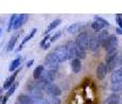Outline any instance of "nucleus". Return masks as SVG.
Segmentation results:
<instances>
[{
  "mask_svg": "<svg viewBox=\"0 0 122 104\" xmlns=\"http://www.w3.org/2000/svg\"><path fill=\"white\" fill-rule=\"evenodd\" d=\"M110 80H111V83H116V82L122 81V67L115 69L112 72H111Z\"/></svg>",
  "mask_w": 122,
  "mask_h": 104,
  "instance_id": "obj_13",
  "label": "nucleus"
},
{
  "mask_svg": "<svg viewBox=\"0 0 122 104\" xmlns=\"http://www.w3.org/2000/svg\"><path fill=\"white\" fill-rule=\"evenodd\" d=\"M20 71H21V67H20L18 70H16L15 72H14V74L11 75V76H10L9 78H6V81L4 82V86H3V89H10V87H11L12 85H14V83L16 82L15 80H16V76H17V74H18V72Z\"/></svg>",
  "mask_w": 122,
  "mask_h": 104,
  "instance_id": "obj_11",
  "label": "nucleus"
},
{
  "mask_svg": "<svg viewBox=\"0 0 122 104\" xmlns=\"http://www.w3.org/2000/svg\"><path fill=\"white\" fill-rule=\"evenodd\" d=\"M56 77V70H45L44 71V74L42 76V80L43 82H45L46 85H49V83H54V80Z\"/></svg>",
  "mask_w": 122,
  "mask_h": 104,
  "instance_id": "obj_4",
  "label": "nucleus"
},
{
  "mask_svg": "<svg viewBox=\"0 0 122 104\" xmlns=\"http://www.w3.org/2000/svg\"><path fill=\"white\" fill-rule=\"evenodd\" d=\"M33 102H34V99L29 94H20L17 97V103H20V104H33Z\"/></svg>",
  "mask_w": 122,
  "mask_h": 104,
  "instance_id": "obj_17",
  "label": "nucleus"
},
{
  "mask_svg": "<svg viewBox=\"0 0 122 104\" xmlns=\"http://www.w3.org/2000/svg\"><path fill=\"white\" fill-rule=\"evenodd\" d=\"M60 36H61V32L59 31V32H56V33H55V36H53L51 38H50V43H53V42H55L57 38H60Z\"/></svg>",
  "mask_w": 122,
  "mask_h": 104,
  "instance_id": "obj_34",
  "label": "nucleus"
},
{
  "mask_svg": "<svg viewBox=\"0 0 122 104\" xmlns=\"http://www.w3.org/2000/svg\"><path fill=\"white\" fill-rule=\"evenodd\" d=\"M98 40H99V43L101 44V47H103L105 43H106V40L110 38V33L107 32V29H104V31H101V32L98 34Z\"/></svg>",
  "mask_w": 122,
  "mask_h": 104,
  "instance_id": "obj_20",
  "label": "nucleus"
},
{
  "mask_svg": "<svg viewBox=\"0 0 122 104\" xmlns=\"http://www.w3.org/2000/svg\"><path fill=\"white\" fill-rule=\"evenodd\" d=\"M90 27H92V29L95 31V32H98V33H100L101 31H104V28H105L100 22H98V21H93V22L90 23Z\"/></svg>",
  "mask_w": 122,
  "mask_h": 104,
  "instance_id": "obj_24",
  "label": "nucleus"
},
{
  "mask_svg": "<svg viewBox=\"0 0 122 104\" xmlns=\"http://www.w3.org/2000/svg\"><path fill=\"white\" fill-rule=\"evenodd\" d=\"M117 44H118L117 37H116V36H110V38L106 40V43H105L103 47L106 49V51H110V50L117 49Z\"/></svg>",
  "mask_w": 122,
  "mask_h": 104,
  "instance_id": "obj_9",
  "label": "nucleus"
},
{
  "mask_svg": "<svg viewBox=\"0 0 122 104\" xmlns=\"http://www.w3.org/2000/svg\"><path fill=\"white\" fill-rule=\"evenodd\" d=\"M121 17H122V14H121Z\"/></svg>",
  "mask_w": 122,
  "mask_h": 104,
  "instance_id": "obj_43",
  "label": "nucleus"
},
{
  "mask_svg": "<svg viewBox=\"0 0 122 104\" xmlns=\"http://www.w3.org/2000/svg\"><path fill=\"white\" fill-rule=\"evenodd\" d=\"M21 62H22V58H16L11 61V64L9 65V71L10 72H15L16 70H18L20 67H21Z\"/></svg>",
  "mask_w": 122,
  "mask_h": 104,
  "instance_id": "obj_16",
  "label": "nucleus"
},
{
  "mask_svg": "<svg viewBox=\"0 0 122 104\" xmlns=\"http://www.w3.org/2000/svg\"><path fill=\"white\" fill-rule=\"evenodd\" d=\"M116 22H117V27H120L121 29H122V17H121V15H117L116 16Z\"/></svg>",
  "mask_w": 122,
  "mask_h": 104,
  "instance_id": "obj_35",
  "label": "nucleus"
},
{
  "mask_svg": "<svg viewBox=\"0 0 122 104\" xmlns=\"http://www.w3.org/2000/svg\"><path fill=\"white\" fill-rule=\"evenodd\" d=\"M0 34H1V27H0Z\"/></svg>",
  "mask_w": 122,
  "mask_h": 104,
  "instance_id": "obj_41",
  "label": "nucleus"
},
{
  "mask_svg": "<svg viewBox=\"0 0 122 104\" xmlns=\"http://www.w3.org/2000/svg\"><path fill=\"white\" fill-rule=\"evenodd\" d=\"M6 102H7V97L5 96V97L3 98V102H1V104H6Z\"/></svg>",
  "mask_w": 122,
  "mask_h": 104,
  "instance_id": "obj_39",
  "label": "nucleus"
},
{
  "mask_svg": "<svg viewBox=\"0 0 122 104\" xmlns=\"http://www.w3.org/2000/svg\"><path fill=\"white\" fill-rule=\"evenodd\" d=\"M66 47H67V50H68V60H73L77 58V44L75 40H68L66 43Z\"/></svg>",
  "mask_w": 122,
  "mask_h": 104,
  "instance_id": "obj_7",
  "label": "nucleus"
},
{
  "mask_svg": "<svg viewBox=\"0 0 122 104\" xmlns=\"http://www.w3.org/2000/svg\"><path fill=\"white\" fill-rule=\"evenodd\" d=\"M71 70H72L73 74H78V72H81V70H82V62H81L79 59H73V60H71Z\"/></svg>",
  "mask_w": 122,
  "mask_h": 104,
  "instance_id": "obj_15",
  "label": "nucleus"
},
{
  "mask_svg": "<svg viewBox=\"0 0 122 104\" xmlns=\"http://www.w3.org/2000/svg\"><path fill=\"white\" fill-rule=\"evenodd\" d=\"M122 67V53H117V69Z\"/></svg>",
  "mask_w": 122,
  "mask_h": 104,
  "instance_id": "obj_33",
  "label": "nucleus"
},
{
  "mask_svg": "<svg viewBox=\"0 0 122 104\" xmlns=\"http://www.w3.org/2000/svg\"><path fill=\"white\" fill-rule=\"evenodd\" d=\"M16 104H20V103H16Z\"/></svg>",
  "mask_w": 122,
  "mask_h": 104,
  "instance_id": "obj_44",
  "label": "nucleus"
},
{
  "mask_svg": "<svg viewBox=\"0 0 122 104\" xmlns=\"http://www.w3.org/2000/svg\"><path fill=\"white\" fill-rule=\"evenodd\" d=\"M118 104H122V100H120V103H118Z\"/></svg>",
  "mask_w": 122,
  "mask_h": 104,
  "instance_id": "obj_42",
  "label": "nucleus"
},
{
  "mask_svg": "<svg viewBox=\"0 0 122 104\" xmlns=\"http://www.w3.org/2000/svg\"><path fill=\"white\" fill-rule=\"evenodd\" d=\"M120 96L117 93H111V94L104 100V104H118L120 103Z\"/></svg>",
  "mask_w": 122,
  "mask_h": 104,
  "instance_id": "obj_21",
  "label": "nucleus"
},
{
  "mask_svg": "<svg viewBox=\"0 0 122 104\" xmlns=\"http://www.w3.org/2000/svg\"><path fill=\"white\" fill-rule=\"evenodd\" d=\"M53 53L56 55V58L59 59L60 62H64V61L68 60V50H67L66 44H64V45H57V47L54 49Z\"/></svg>",
  "mask_w": 122,
  "mask_h": 104,
  "instance_id": "obj_2",
  "label": "nucleus"
},
{
  "mask_svg": "<svg viewBox=\"0 0 122 104\" xmlns=\"http://www.w3.org/2000/svg\"><path fill=\"white\" fill-rule=\"evenodd\" d=\"M116 34H117V36L122 34V29H121L120 27H116Z\"/></svg>",
  "mask_w": 122,
  "mask_h": 104,
  "instance_id": "obj_37",
  "label": "nucleus"
},
{
  "mask_svg": "<svg viewBox=\"0 0 122 104\" xmlns=\"http://www.w3.org/2000/svg\"><path fill=\"white\" fill-rule=\"evenodd\" d=\"M1 92H3V88H0V96H1Z\"/></svg>",
  "mask_w": 122,
  "mask_h": 104,
  "instance_id": "obj_40",
  "label": "nucleus"
},
{
  "mask_svg": "<svg viewBox=\"0 0 122 104\" xmlns=\"http://www.w3.org/2000/svg\"><path fill=\"white\" fill-rule=\"evenodd\" d=\"M17 86H18V82L16 81V82L14 83V85H12L11 87H10V89H9V91H7V93H6V97H7V98H9V97H11V96L14 94V92L16 91Z\"/></svg>",
  "mask_w": 122,
  "mask_h": 104,
  "instance_id": "obj_29",
  "label": "nucleus"
},
{
  "mask_svg": "<svg viewBox=\"0 0 122 104\" xmlns=\"http://www.w3.org/2000/svg\"><path fill=\"white\" fill-rule=\"evenodd\" d=\"M101 47V44L99 43V40H98V38L97 37H92L90 38V42H89V50L90 51H98L99 50V48Z\"/></svg>",
  "mask_w": 122,
  "mask_h": 104,
  "instance_id": "obj_19",
  "label": "nucleus"
},
{
  "mask_svg": "<svg viewBox=\"0 0 122 104\" xmlns=\"http://www.w3.org/2000/svg\"><path fill=\"white\" fill-rule=\"evenodd\" d=\"M36 33H37V28H33L32 31H30V33H29V34H27V36L23 38V40L21 42V44H20V45L17 47V49H16V53H18V51H21V50H22V48L25 47V44L27 43V42H28L29 39H32V38L34 37V34H36Z\"/></svg>",
  "mask_w": 122,
  "mask_h": 104,
  "instance_id": "obj_14",
  "label": "nucleus"
},
{
  "mask_svg": "<svg viewBox=\"0 0 122 104\" xmlns=\"http://www.w3.org/2000/svg\"><path fill=\"white\" fill-rule=\"evenodd\" d=\"M28 89H29V96L32 97L33 99H40V98H44L43 89L34 87V83L29 85V86H28Z\"/></svg>",
  "mask_w": 122,
  "mask_h": 104,
  "instance_id": "obj_6",
  "label": "nucleus"
},
{
  "mask_svg": "<svg viewBox=\"0 0 122 104\" xmlns=\"http://www.w3.org/2000/svg\"><path fill=\"white\" fill-rule=\"evenodd\" d=\"M45 91H46L49 97H59L61 94V88L57 85H55V83H49L45 88Z\"/></svg>",
  "mask_w": 122,
  "mask_h": 104,
  "instance_id": "obj_5",
  "label": "nucleus"
},
{
  "mask_svg": "<svg viewBox=\"0 0 122 104\" xmlns=\"http://www.w3.org/2000/svg\"><path fill=\"white\" fill-rule=\"evenodd\" d=\"M48 100H49L50 104H61V100H60L59 97H49Z\"/></svg>",
  "mask_w": 122,
  "mask_h": 104,
  "instance_id": "obj_31",
  "label": "nucleus"
},
{
  "mask_svg": "<svg viewBox=\"0 0 122 104\" xmlns=\"http://www.w3.org/2000/svg\"><path fill=\"white\" fill-rule=\"evenodd\" d=\"M16 18H17V15H16V14H15V15H11V17H10L9 22H7V28H6V29H7V32H11V31L14 29Z\"/></svg>",
  "mask_w": 122,
  "mask_h": 104,
  "instance_id": "obj_26",
  "label": "nucleus"
},
{
  "mask_svg": "<svg viewBox=\"0 0 122 104\" xmlns=\"http://www.w3.org/2000/svg\"><path fill=\"white\" fill-rule=\"evenodd\" d=\"M28 21V15L27 14H22V15H17V18L15 21V26L14 29H18L20 27H22L26 22Z\"/></svg>",
  "mask_w": 122,
  "mask_h": 104,
  "instance_id": "obj_12",
  "label": "nucleus"
},
{
  "mask_svg": "<svg viewBox=\"0 0 122 104\" xmlns=\"http://www.w3.org/2000/svg\"><path fill=\"white\" fill-rule=\"evenodd\" d=\"M107 69H106V64L105 62H99L98 66H97V70H95V75H97V78L98 80H104L106 74H107Z\"/></svg>",
  "mask_w": 122,
  "mask_h": 104,
  "instance_id": "obj_8",
  "label": "nucleus"
},
{
  "mask_svg": "<svg viewBox=\"0 0 122 104\" xmlns=\"http://www.w3.org/2000/svg\"><path fill=\"white\" fill-rule=\"evenodd\" d=\"M111 91L114 93H117V94L120 92H122V81L116 82V83H111Z\"/></svg>",
  "mask_w": 122,
  "mask_h": 104,
  "instance_id": "obj_25",
  "label": "nucleus"
},
{
  "mask_svg": "<svg viewBox=\"0 0 122 104\" xmlns=\"http://www.w3.org/2000/svg\"><path fill=\"white\" fill-rule=\"evenodd\" d=\"M50 44H51V43H50V42H48V43L45 44V47H44L43 49H44V50H46V49H49V47H50Z\"/></svg>",
  "mask_w": 122,
  "mask_h": 104,
  "instance_id": "obj_38",
  "label": "nucleus"
},
{
  "mask_svg": "<svg viewBox=\"0 0 122 104\" xmlns=\"http://www.w3.org/2000/svg\"><path fill=\"white\" fill-rule=\"evenodd\" d=\"M117 55V49H114V50H110V51H106V56H105V60L109 61L112 58H115Z\"/></svg>",
  "mask_w": 122,
  "mask_h": 104,
  "instance_id": "obj_27",
  "label": "nucleus"
},
{
  "mask_svg": "<svg viewBox=\"0 0 122 104\" xmlns=\"http://www.w3.org/2000/svg\"><path fill=\"white\" fill-rule=\"evenodd\" d=\"M17 39H18V34H15V36H12L11 38H10L9 43H7V47H6V51H11V50H14V48H15V45H16Z\"/></svg>",
  "mask_w": 122,
  "mask_h": 104,
  "instance_id": "obj_23",
  "label": "nucleus"
},
{
  "mask_svg": "<svg viewBox=\"0 0 122 104\" xmlns=\"http://www.w3.org/2000/svg\"><path fill=\"white\" fill-rule=\"evenodd\" d=\"M44 71H45L44 65H38V66L33 70V78H34L36 81L40 80V78H42V76H43V74H44Z\"/></svg>",
  "mask_w": 122,
  "mask_h": 104,
  "instance_id": "obj_18",
  "label": "nucleus"
},
{
  "mask_svg": "<svg viewBox=\"0 0 122 104\" xmlns=\"http://www.w3.org/2000/svg\"><path fill=\"white\" fill-rule=\"evenodd\" d=\"M67 32L70 34H79L84 32V25L82 23H73L71 25L70 27H67Z\"/></svg>",
  "mask_w": 122,
  "mask_h": 104,
  "instance_id": "obj_10",
  "label": "nucleus"
},
{
  "mask_svg": "<svg viewBox=\"0 0 122 104\" xmlns=\"http://www.w3.org/2000/svg\"><path fill=\"white\" fill-rule=\"evenodd\" d=\"M50 38H51V37H50V34H49V36H45V37H44V38L42 39V42H40V43H39L40 48L43 49V48L45 47V44L48 43V42H50Z\"/></svg>",
  "mask_w": 122,
  "mask_h": 104,
  "instance_id": "obj_30",
  "label": "nucleus"
},
{
  "mask_svg": "<svg viewBox=\"0 0 122 104\" xmlns=\"http://www.w3.org/2000/svg\"><path fill=\"white\" fill-rule=\"evenodd\" d=\"M33 64H34V60H33V59H30V60H28V61H27V65H26V66H27V67L29 69V67L32 66Z\"/></svg>",
  "mask_w": 122,
  "mask_h": 104,
  "instance_id": "obj_36",
  "label": "nucleus"
},
{
  "mask_svg": "<svg viewBox=\"0 0 122 104\" xmlns=\"http://www.w3.org/2000/svg\"><path fill=\"white\" fill-rule=\"evenodd\" d=\"M90 38L92 37H89V33L88 32H82V33H79L77 37H76V44L77 45H79L82 49H84L86 51L89 49V42H90Z\"/></svg>",
  "mask_w": 122,
  "mask_h": 104,
  "instance_id": "obj_1",
  "label": "nucleus"
},
{
  "mask_svg": "<svg viewBox=\"0 0 122 104\" xmlns=\"http://www.w3.org/2000/svg\"><path fill=\"white\" fill-rule=\"evenodd\" d=\"M33 104H50V103H49V100L45 99V98H40V99H34Z\"/></svg>",
  "mask_w": 122,
  "mask_h": 104,
  "instance_id": "obj_32",
  "label": "nucleus"
},
{
  "mask_svg": "<svg viewBox=\"0 0 122 104\" xmlns=\"http://www.w3.org/2000/svg\"><path fill=\"white\" fill-rule=\"evenodd\" d=\"M94 21H98V22H100V23L103 25L104 27H107V28H109V26H110V23H109V21L104 20L103 17H100V16H94Z\"/></svg>",
  "mask_w": 122,
  "mask_h": 104,
  "instance_id": "obj_28",
  "label": "nucleus"
},
{
  "mask_svg": "<svg viewBox=\"0 0 122 104\" xmlns=\"http://www.w3.org/2000/svg\"><path fill=\"white\" fill-rule=\"evenodd\" d=\"M60 23H61V20H60V18H56V20H54L53 22H51V23H50V25L48 26V28L45 29V32H44V37H45V36H49V33L51 32L53 29H55V28H56V27H57Z\"/></svg>",
  "mask_w": 122,
  "mask_h": 104,
  "instance_id": "obj_22",
  "label": "nucleus"
},
{
  "mask_svg": "<svg viewBox=\"0 0 122 104\" xmlns=\"http://www.w3.org/2000/svg\"><path fill=\"white\" fill-rule=\"evenodd\" d=\"M44 64L46 66H49L50 70H57L59 69V65L61 62L59 61V59L56 58V55L54 53H49L46 56H45V62Z\"/></svg>",
  "mask_w": 122,
  "mask_h": 104,
  "instance_id": "obj_3",
  "label": "nucleus"
}]
</instances>
